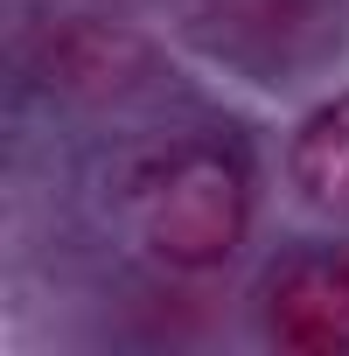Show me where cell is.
Wrapping results in <instances>:
<instances>
[{
  "label": "cell",
  "mask_w": 349,
  "mask_h": 356,
  "mask_svg": "<svg viewBox=\"0 0 349 356\" xmlns=\"http://www.w3.org/2000/svg\"><path fill=\"white\" fill-rule=\"evenodd\" d=\"M133 224L154 259L210 273L245 245L252 175L224 140H168L133 168Z\"/></svg>",
  "instance_id": "obj_1"
},
{
  "label": "cell",
  "mask_w": 349,
  "mask_h": 356,
  "mask_svg": "<svg viewBox=\"0 0 349 356\" xmlns=\"http://www.w3.org/2000/svg\"><path fill=\"white\" fill-rule=\"evenodd\" d=\"M286 175H293V189H300L314 210L349 217V91H342V98H321V105L293 126Z\"/></svg>",
  "instance_id": "obj_3"
},
{
  "label": "cell",
  "mask_w": 349,
  "mask_h": 356,
  "mask_svg": "<svg viewBox=\"0 0 349 356\" xmlns=\"http://www.w3.org/2000/svg\"><path fill=\"white\" fill-rule=\"evenodd\" d=\"M266 335L286 356H349V252L279 259L266 280Z\"/></svg>",
  "instance_id": "obj_2"
}]
</instances>
